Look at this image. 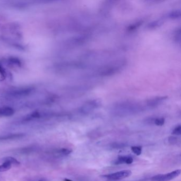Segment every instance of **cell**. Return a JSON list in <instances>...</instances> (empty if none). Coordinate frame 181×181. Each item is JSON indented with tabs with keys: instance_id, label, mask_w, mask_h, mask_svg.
Listing matches in <instances>:
<instances>
[{
	"instance_id": "obj_20",
	"label": "cell",
	"mask_w": 181,
	"mask_h": 181,
	"mask_svg": "<svg viewBox=\"0 0 181 181\" xmlns=\"http://www.w3.org/2000/svg\"><path fill=\"white\" fill-rule=\"evenodd\" d=\"M165 123L164 118H158L155 120V124L158 126H162Z\"/></svg>"
},
{
	"instance_id": "obj_21",
	"label": "cell",
	"mask_w": 181,
	"mask_h": 181,
	"mask_svg": "<svg viewBox=\"0 0 181 181\" xmlns=\"http://www.w3.org/2000/svg\"><path fill=\"white\" fill-rule=\"evenodd\" d=\"M0 75L1 76V77L3 78L2 79H4L5 78L6 72H5V69L1 65H0Z\"/></svg>"
},
{
	"instance_id": "obj_5",
	"label": "cell",
	"mask_w": 181,
	"mask_h": 181,
	"mask_svg": "<svg viewBox=\"0 0 181 181\" xmlns=\"http://www.w3.org/2000/svg\"><path fill=\"white\" fill-rule=\"evenodd\" d=\"M167 97H157L153 98L148 99L147 101V105L149 106H156L158 105L159 104L166 100L167 99Z\"/></svg>"
},
{
	"instance_id": "obj_3",
	"label": "cell",
	"mask_w": 181,
	"mask_h": 181,
	"mask_svg": "<svg viewBox=\"0 0 181 181\" xmlns=\"http://www.w3.org/2000/svg\"><path fill=\"white\" fill-rule=\"evenodd\" d=\"M131 171L130 170H123L110 174L106 175L104 177L109 180H120L128 178L131 175Z\"/></svg>"
},
{
	"instance_id": "obj_17",
	"label": "cell",
	"mask_w": 181,
	"mask_h": 181,
	"mask_svg": "<svg viewBox=\"0 0 181 181\" xmlns=\"http://www.w3.org/2000/svg\"><path fill=\"white\" fill-rule=\"evenodd\" d=\"M34 150V148L33 147H25V148H22L21 150H19L21 154H27L28 152H33Z\"/></svg>"
},
{
	"instance_id": "obj_8",
	"label": "cell",
	"mask_w": 181,
	"mask_h": 181,
	"mask_svg": "<svg viewBox=\"0 0 181 181\" xmlns=\"http://www.w3.org/2000/svg\"><path fill=\"white\" fill-rule=\"evenodd\" d=\"M23 136V134H10L9 135H3L0 137V141L5 140H10L14 139L20 138Z\"/></svg>"
},
{
	"instance_id": "obj_1",
	"label": "cell",
	"mask_w": 181,
	"mask_h": 181,
	"mask_svg": "<svg viewBox=\"0 0 181 181\" xmlns=\"http://www.w3.org/2000/svg\"><path fill=\"white\" fill-rule=\"evenodd\" d=\"M124 66L125 62H123V61H116L101 69L99 72V75L102 76H112L119 72Z\"/></svg>"
},
{
	"instance_id": "obj_12",
	"label": "cell",
	"mask_w": 181,
	"mask_h": 181,
	"mask_svg": "<svg viewBox=\"0 0 181 181\" xmlns=\"http://www.w3.org/2000/svg\"><path fill=\"white\" fill-rule=\"evenodd\" d=\"M2 161H8L9 162L11 165H19L20 164V163L18 161V160H16V158H13L12 157H7L5 158H3L2 159Z\"/></svg>"
},
{
	"instance_id": "obj_23",
	"label": "cell",
	"mask_w": 181,
	"mask_h": 181,
	"mask_svg": "<svg viewBox=\"0 0 181 181\" xmlns=\"http://www.w3.org/2000/svg\"><path fill=\"white\" fill-rule=\"evenodd\" d=\"M38 181H47V180H45V179H44V178H41V179H40Z\"/></svg>"
},
{
	"instance_id": "obj_10",
	"label": "cell",
	"mask_w": 181,
	"mask_h": 181,
	"mask_svg": "<svg viewBox=\"0 0 181 181\" xmlns=\"http://www.w3.org/2000/svg\"><path fill=\"white\" fill-rule=\"evenodd\" d=\"M142 23H143V21L141 20V21H138L135 23L131 24L130 26H128L127 28V30L129 32L133 31L137 29L139 27L141 26Z\"/></svg>"
},
{
	"instance_id": "obj_7",
	"label": "cell",
	"mask_w": 181,
	"mask_h": 181,
	"mask_svg": "<svg viewBox=\"0 0 181 181\" xmlns=\"http://www.w3.org/2000/svg\"><path fill=\"white\" fill-rule=\"evenodd\" d=\"M31 89L30 88H25V89H16L13 92H11V95L14 96H23L26 95L28 94Z\"/></svg>"
},
{
	"instance_id": "obj_2",
	"label": "cell",
	"mask_w": 181,
	"mask_h": 181,
	"mask_svg": "<svg viewBox=\"0 0 181 181\" xmlns=\"http://www.w3.org/2000/svg\"><path fill=\"white\" fill-rule=\"evenodd\" d=\"M181 170L177 169L165 174H158L152 178V181H169L177 178L181 174Z\"/></svg>"
},
{
	"instance_id": "obj_15",
	"label": "cell",
	"mask_w": 181,
	"mask_h": 181,
	"mask_svg": "<svg viewBox=\"0 0 181 181\" xmlns=\"http://www.w3.org/2000/svg\"><path fill=\"white\" fill-rule=\"evenodd\" d=\"M174 40L176 42L178 43H180L181 42V29L179 28L178 29H176L174 33Z\"/></svg>"
},
{
	"instance_id": "obj_6",
	"label": "cell",
	"mask_w": 181,
	"mask_h": 181,
	"mask_svg": "<svg viewBox=\"0 0 181 181\" xmlns=\"http://www.w3.org/2000/svg\"><path fill=\"white\" fill-rule=\"evenodd\" d=\"M14 111L12 108L8 106L0 107V117L10 116L13 115Z\"/></svg>"
},
{
	"instance_id": "obj_4",
	"label": "cell",
	"mask_w": 181,
	"mask_h": 181,
	"mask_svg": "<svg viewBox=\"0 0 181 181\" xmlns=\"http://www.w3.org/2000/svg\"><path fill=\"white\" fill-rule=\"evenodd\" d=\"M99 102L97 99L91 100L84 104L81 107V111L83 113H89L93 109L97 108L99 105Z\"/></svg>"
},
{
	"instance_id": "obj_24",
	"label": "cell",
	"mask_w": 181,
	"mask_h": 181,
	"mask_svg": "<svg viewBox=\"0 0 181 181\" xmlns=\"http://www.w3.org/2000/svg\"><path fill=\"white\" fill-rule=\"evenodd\" d=\"M64 181H72V180H70L69 179H67V178H66V179H64Z\"/></svg>"
},
{
	"instance_id": "obj_16",
	"label": "cell",
	"mask_w": 181,
	"mask_h": 181,
	"mask_svg": "<svg viewBox=\"0 0 181 181\" xmlns=\"http://www.w3.org/2000/svg\"><path fill=\"white\" fill-rule=\"evenodd\" d=\"M72 152V150L71 149H66V148H62L61 149H59L58 151V152L61 155H68L70 154H71Z\"/></svg>"
},
{
	"instance_id": "obj_22",
	"label": "cell",
	"mask_w": 181,
	"mask_h": 181,
	"mask_svg": "<svg viewBox=\"0 0 181 181\" xmlns=\"http://www.w3.org/2000/svg\"><path fill=\"white\" fill-rule=\"evenodd\" d=\"M133 161V158L131 156H127L126 157V161H125V164H131Z\"/></svg>"
},
{
	"instance_id": "obj_11",
	"label": "cell",
	"mask_w": 181,
	"mask_h": 181,
	"mask_svg": "<svg viewBox=\"0 0 181 181\" xmlns=\"http://www.w3.org/2000/svg\"><path fill=\"white\" fill-rule=\"evenodd\" d=\"M163 23V21L161 20H155L152 23H149L147 26V28L149 29H155L160 26Z\"/></svg>"
},
{
	"instance_id": "obj_13",
	"label": "cell",
	"mask_w": 181,
	"mask_h": 181,
	"mask_svg": "<svg viewBox=\"0 0 181 181\" xmlns=\"http://www.w3.org/2000/svg\"><path fill=\"white\" fill-rule=\"evenodd\" d=\"M12 167V165L8 161H3V164L0 165V172L7 171Z\"/></svg>"
},
{
	"instance_id": "obj_18",
	"label": "cell",
	"mask_w": 181,
	"mask_h": 181,
	"mask_svg": "<svg viewBox=\"0 0 181 181\" xmlns=\"http://www.w3.org/2000/svg\"><path fill=\"white\" fill-rule=\"evenodd\" d=\"M172 135H181V125H178L174 129V130L171 132Z\"/></svg>"
},
{
	"instance_id": "obj_19",
	"label": "cell",
	"mask_w": 181,
	"mask_h": 181,
	"mask_svg": "<svg viewBox=\"0 0 181 181\" xmlns=\"http://www.w3.org/2000/svg\"><path fill=\"white\" fill-rule=\"evenodd\" d=\"M10 61L11 63L14 64V65H16V66H21V62H20V60L16 58H14V57H12L9 60Z\"/></svg>"
},
{
	"instance_id": "obj_9",
	"label": "cell",
	"mask_w": 181,
	"mask_h": 181,
	"mask_svg": "<svg viewBox=\"0 0 181 181\" xmlns=\"http://www.w3.org/2000/svg\"><path fill=\"white\" fill-rule=\"evenodd\" d=\"M167 17L171 19H177L181 17V11L180 10H175L172 11L168 13Z\"/></svg>"
},
{
	"instance_id": "obj_14",
	"label": "cell",
	"mask_w": 181,
	"mask_h": 181,
	"mask_svg": "<svg viewBox=\"0 0 181 181\" xmlns=\"http://www.w3.org/2000/svg\"><path fill=\"white\" fill-rule=\"evenodd\" d=\"M132 152L137 156L141 155L142 152L141 146H133L131 147Z\"/></svg>"
}]
</instances>
